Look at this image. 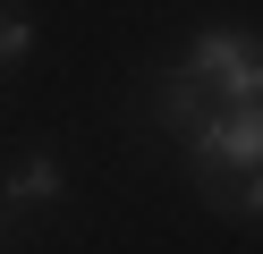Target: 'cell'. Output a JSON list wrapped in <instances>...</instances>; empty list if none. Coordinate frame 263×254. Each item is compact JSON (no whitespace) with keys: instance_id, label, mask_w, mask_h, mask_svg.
<instances>
[{"instance_id":"cell-3","label":"cell","mask_w":263,"mask_h":254,"mask_svg":"<svg viewBox=\"0 0 263 254\" xmlns=\"http://www.w3.org/2000/svg\"><path fill=\"white\" fill-rule=\"evenodd\" d=\"M60 195H68V178H60L51 152H26V161L9 169V203H60Z\"/></svg>"},{"instance_id":"cell-2","label":"cell","mask_w":263,"mask_h":254,"mask_svg":"<svg viewBox=\"0 0 263 254\" xmlns=\"http://www.w3.org/2000/svg\"><path fill=\"white\" fill-rule=\"evenodd\" d=\"M187 85L212 93L221 110H263V51L238 26H204L195 51H187Z\"/></svg>"},{"instance_id":"cell-5","label":"cell","mask_w":263,"mask_h":254,"mask_svg":"<svg viewBox=\"0 0 263 254\" xmlns=\"http://www.w3.org/2000/svg\"><path fill=\"white\" fill-rule=\"evenodd\" d=\"M0 237H9V212H0Z\"/></svg>"},{"instance_id":"cell-1","label":"cell","mask_w":263,"mask_h":254,"mask_svg":"<svg viewBox=\"0 0 263 254\" xmlns=\"http://www.w3.org/2000/svg\"><path fill=\"white\" fill-rule=\"evenodd\" d=\"M187 161H195V186L229 203L246 178H263V110H212L187 135Z\"/></svg>"},{"instance_id":"cell-4","label":"cell","mask_w":263,"mask_h":254,"mask_svg":"<svg viewBox=\"0 0 263 254\" xmlns=\"http://www.w3.org/2000/svg\"><path fill=\"white\" fill-rule=\"evenodd\" d=\"M26 51H34V26H26L17 9H0V68H9V60H26Z\"/></svg>"}]
</instances>
